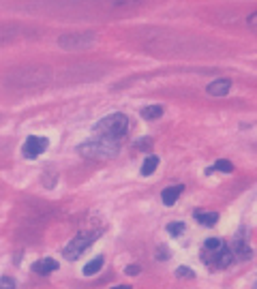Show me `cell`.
<instances>
[{"instance_id":"cell-1","label":"cell","mask_w":257,"mask_h":289,"mask_svg":"<svg viewBox=\"0 0 257 289\" xmlns=\"http://www.w3.org/2000/svg\"><path fill=\"white\" fill-rule=\"evenodd\" d=\"M127 133H128V118L120 112L105 116L103 120H99L95 125V137H99V140L118 144Z\"/></svg>"},{"instance_id":"cell-2","label":"cell","mask_w":257,"mask_h":289,"mask_svg":"<svg viewBox=\"0 0 257 289\" xmlns=\"http://www.w3.org/2000/svg\"><path fill=\"white\" fill-rule=\"evenodd\" d=\"M120 146L116 142H107V140H95L90 142H84L80 148H77V152H80L84 158H97V161H107V158H114L118 154Z\"/></svg>"},{"instance_id":"cell-3","label":"cell","mask_w":257,"mask_h":289,"mask_svg":"<svg viewBox=\"0 0 257 289\" xmlns=\"http://www.w3.org/2000/svg\"><path fill=\"white\" fill-rule=\"evenodd\" d=\"M97 238L92 236V234H80V236H75L73 240H71L67 247H64L62 251V255L69 259V262H75V259H80L82 257V253L90 247L92 242H95Z\"/></svg>"},{"instance_id":"cell-4","label":"cell","mask_w":257,"mask_h":289,"mask_svg":"<svg viewBox=\"0 0 257 289\" xmlns=\"http://www.w3.org/2000/svg\"><path fill=\"white\" fill-rule=\"evenodd\" d=\"M202 262L208 266V268H227L234 262V251L230 247H221L219 251L210 253V255H202Z\"/></svg>"},{"instance_id":"cell-5","label":"cell","mask_w":257,"mask_h":289,"mask_svg":"<svg viewBox=\"0 0 257 289\" xmlns=\"http://www.w3.org/2000/svg\"><path fill=\"white\" fill-rule=\"evenodd\" d=\"M49 146L47 137H39V135H30L21 146V152H24L26 158H37L41 152H45Z\"/></svg>"},{"instance_id":"cell-6","label":"cell","mask_w":257,"mask_h":289,"mask_svg":"<svg viewBox=\"0 0 257 289\" xmlns=\"http://www.w3.org/2000/svg\"><path fill=\"white\" fill-rule=\"evenodd\" d=\"M56 270H58V262L52 259V257H43V259H39V262L32 264V272L41 274V277H47V274H52Z\"/></svg>"},{"instance_id":"cell-7","label":"cell","mask_w":257,"mask_h":289,"mask_svg":"<svg viewBox=\"0 0 257 289\" xmlns=\"http://www.w3.org/2000/svg\"><path fill=\"white\" fill-rule=\"evenodd\" d=\"M230 90H232L230 79H214L208 86V95H212V97H225V95H230Z\"/></svg>"},{"instance_id":"cell-8","label":"cell","mask_w":257,"mask_h":289,"mask_svg":"<svg viewBox=\"0 0 257 289\" xmlns=\"http://www.w3.org/2000/svg\"><path fill=\"white\" fill-rule=\"evenodd\" d=\"M184 191V186L182 184H174V186H167L165 191H163L161 195V199H163V204L165 206H174L176 204V199L180 197V193Z\"/></svg>"},{"instance_id":"cell-9","label":"cell","mask_w":257,"mask_h":289,"mask_svg":"<svg viewBox=\"0 0 257 289\" xmlns=\"http://www.w3.org/2000/svg\"><path fill=\"white\" fill-rule=\"evenodd\" d=\"M163 112H165V107L163 105H148L141 110V118L144 120H156V118H161Z\"/></svg>"},{"instance_id":"cell-10","label":"cell","mask_w":257,"mask_h":289,"mask_svg":"<svg viewBox=\"0 0 257 289\" xmlns=\"http://www.w3.org/2000/svg\"><path fill=\"white\" fill-rule=\"evenodd\" d=\"M195 219L206 227H214L219 221V214L217 212H195Z\"/></svg>"},{"instance_id":"cell-11","label":"cell","mask_w":257,"mask_h":289,"mask_svg":"<svg viewBox=\"0 0 257 289\" xmlns=\"http://www.w3.org/2000/svg\"><path fill=\"white\" fill-rule=\"evenodd\" d=\"M156 167H159V156H154V154L146 156L144 165H141V176H152Z\"/></svg>"},{"instance_id":"cell-12","label":"cell","mask_w":257,"mask_h":289,"mask_svg":"<svg viewBox=\"0 0 257 289\" xmlns=\"http://www.w3.org/2000/svg\"><path fill=\"white\" fill-rule=\"evenodd\" d=\"M101 268H103V255H99V257L92 259L90 264L84 266V274H86V277H95V274L101 270Z\"/></svg>"},{"instance_id":"cell-13","label":"cell","mask_w":257,"mask_h":289,"mask_svg":"<svg viewBox=\"0 0 257 289\" xmlns=\"http://www.w3.org/2000/svg\"><path fill=\"white\" fill-rule=\"evenodd\" d=\"M15 287H17V283L13 277H9V274L0 277V289H15Z\"/></svg>"},{"instance_id":"cell-14","label":"cell","mask_w":257,"mask_h":289,"mask_svg":"<svg viewBox=\"0 0 257 289\" xmlns=\"http://www.w3.org/2000/svg\"><path fill=\"white\" fill-rule=\"evenodd\" d=\"M212 169H219V171H223V173H232L234 165H232L230 161H225V158H221V161L214 163V167H212Z\"/></svg>"},{"instance_id":"cell-15","label":"cell","mask_w":257,"mask_h":289,"mask_svg":"<svg viewBox=\"0 0 257 289\" xmlns=\"http://www.w3.org/2000/svg\"><path fill=\"white\" fill-rule=\"evenodd\" d=\"M167 231L171 236H180L182 231H184V223H169L167 225Z\"/></svg>"},{"instance_id":"cell-16","label":"cell","mask_w":257,"mask_h":289,"mask_svg":"<svg viewBox=\"0 0 257 289\" xmlns=\"http://www.w3.org/2000/svg\"><path fill=\"white\" fill-rule=\"evenodd\" d=\"M176 274H178V277H187V279H193V277H195V274L191 272V268H187V266H180V268L176 270Z\"/></svg>"},{"instance_id":"cell-17","label":"cell","mask_w":257,"mask_h":289,"mask_svg":"<svg viewBox=\"0 0 257 289\" xmlns=\"http://www.w3.org/2000/svg\"><path fill=\"white\" fill-rule=\"evenodd\" d=\"M125 274H131V277H137V274H139V266H127Z\"/></svg>"},{"instance_id":"cell-18","label":"cell","mask_w":257,"mask_h":289,"mask_svg":"<svg viewBox=\"0 0 257 289\" xmlns=\"http://www.w3.org/2000/svg\"><path fill=\"white\" fill-rule=\"evenodd\" d=\"M156 259H169V251L165 247H161L159 249V255H156Z\"/></svg>"},{"instance_id":"cell-19","label":"cell","mask_w":257,"mask_h":289,"mask_svg":"<svg viewBox=\"0 0 257 289\" xmlns=\"http://www.w3.org/2000/svg\"><path fill=\"white\" fill-rule=\"evenodd\" d=\"M114 289H131L128 285H118V287H114Z\"/></svg>"}]
</instances>
